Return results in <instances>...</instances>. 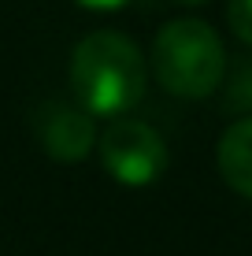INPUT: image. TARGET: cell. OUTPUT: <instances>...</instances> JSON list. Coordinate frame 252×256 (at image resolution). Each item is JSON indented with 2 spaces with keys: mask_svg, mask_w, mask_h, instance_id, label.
<instances>
[{
  "mask_svg": "<svg viewBox=\"0 0 252 256\" xmlns=\"http://www.w3.org/2000/svg\"><path fill=\"white\" fill-rule=\"evenodd\" d=\"M71 90L93 119H123L145 93V60L130 38L93 30L71 52Z\"/></svg>",
  "mask_w": 252,
  "mask_h": 256,
  "instance_id": "6da1fadb",
  "label": "cell"
},
{
  "mask_svg": "<svg viewBox=\"0 0 252 256\" xmlns=\"http://www.w3.org/2000/svg\"><path fill=\"white\" fill-rule=\"evenodd\" d=\"M152 74L167 93L201 100L219 90L227 74V52L219 34L201 19H175L152 41Z\"/></svg>",
  "mask_w": 252,
  "mask_h": 256,
  "instance_id": "7a4b0ae2",
  "label": "cell"
},
{
  "mask_svg": "<svg viewBox=\"0 0 252 256\" xmlns=\"http://www.w3.org/2000/svg\"><path fill=\"white\" fill-rule=\"evenodd\" d=\"M97 148L104 171L123 186H152L167 171V145L141 119H111L108 130L97 138Z\"/></svg>",
  "mask_w": 252,
  "mask_h": 256,
  "instance_id": "3957f363",
  "label": "cell"
},
{
  "mask_svg": "<svg viewBox=\"0 0 252 256\" xmlns=\"http://www.w3.org/2000/svg\"><path fill=\"white\" fill-rule=\"evenodd\" d=\"M33 134H37V145L45 148L52 160L74 164V160H85L93 152V145H97V122L78 104L45 100L33 112Z\"/></svg>",
  "mask_w": 252,
  "mask_h": 256,
  "instance_id": "277c9868",
  "label": "cell"
},
{
  "mask_svg": "<svg viewBox=\"0 0 252 256\" xmlns=\"http://www.w3.org/2000/svg\"><path fill=\"white\" fill-rule=\"evenodd\" d=\"M215 164H219L223 182L252 200V119H238L234 126H227L215 148Z\"/></svg>",
  "mask_w": 252,
  "mask_h": 256,
  "instance_id": "5b68a950",
  "label": "cell"
},
{
  "mask_svg": "<svg viewBox=\"0 0 252 256\" xmlns=\"http://www.w3.org/2000/svg\"><path fill=\"white\" fill-rule=\"evenodd\" d=\"M227 22H230L234 38L252 45V0H230L227 4Z\"/></svg>",
  "mask_w": 252,
  "mask_h": 256,
  "instance_id": "8992f818",
  "label": "cell"
},
{
  "mask_svg": "<svg viewBox=\"0 0 252 256\" xmlns=\"http://www.w3.org/2000/svg\"><path fill=\"white\" fill-rule=\"evenodd\" d=\"M78 8H89V12H119V8H126L130 0H74Z\"/></svg>",
  "mask_w": 252,
  "mask_h": 256,
  "instance_id": "52a82bcc",
  "label": "cell"
},
{
  "mask_svg": "<svg viewBox=\"0 0 252 256\" xmlns=\"http://www.w3.org/2000/svg\"><path fill=\"white\" fill-rule=\"evenodd\" d=\"M178 4H208V0H178Z\"/></svg>",
  "mask_w": 252,
  "mask_h": 256,
  "instance_id": "ba28073f",
  "label": "cell"
}]
</instances>
